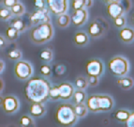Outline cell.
Masks as SVG:
<instances>
[{
	"label": "cell",
	"instance_id": "obj_24",
	"mask_svg": "<svg viewBox=\"0 0 134 127\" xmlns=\"http://www.w3.org/2000/svg\"><path fill=\"white\" fill-rule=\"evenodd\" d=\"M19 123H20V125L23 127L35 126V123H34L33 119L30 116H27V115H24V116L21 117Z\"/></svg>",
	"mask_w": 134,
	"mask_h": 127
},
{
	"label": "cell",
	"instance_id": "obj_26",
	"mask_svg": "<svg viewBox=\"0 0 134 127\" xmlns=\"http://www.w3.org/2000/svg\"><path fill=\"white\" fill-rule=\"evenodd\" d=\"M40 59L45 61V62H50L53 59V52L50 49H44L43 51L40 52Z\"/></svg>",
	"mask_w": 134,
	"mask_h": 127
},
{
	"label": "cell",
	"instance_id": "obj_15",
	"mask_svg": "<svg viewBox=\"0 0 134 127\" xmlns=\"http://www.w3.org/2000/svg\"><path fill=\"white\" fill-rule=\"evenodd\" d=\"M46 113L44 105L42 103H32L29 108V114L30 116L34 118H41Z\"/></svg>",
	"mask_w": 134,
	"mask_h": 127
},
{
	"label": "cell",
	"instance_id": "obj_22",
	"mask_svg": "<svg viewBox=\"0 0 134 127\" xmlns=\"http://www.w3.org/2000/svg\"><path fill=\"white\" fill-rule=\"evenodd\" d=\"M130 113L127 110L120 109L114 113V118H115V120L120 121V123H125L126 120H127V118L130 117Z\"/></svg>",
	"mask_w": 134,
	"mask_h": 127
},
{
	"label": "cell",
	"instance_id": "obj_28",
	"mask_svg": "<svg viewBox=\"0 0 134 127\" xmlns=\"http://www.w3.org/2000/svg\"><path fill=\"white\" fill-rule=\"evenodd\" d=\"M75 84H76V87L78 89H85L88 86L87 79L83 76H78L75 80Z\"/></svg>",
	"mask_w": 134,
	"mask_h": 127
},
{
	"label": "cell",
	"instance_id": "obj_34",
	"mask_svg": "<svg viewBox=\"0 0 134 127\" xmlns=\"http://www.w3.org/2000/svg\"><path fill=\"white\" fill-rule=\"evenodd\" d=\"M40 74H42V75L46 76V77L50 76V75H51V74H52V68L50 67L49 65H47V64L40 66Z\"/></svg>",
	"mask_w": 134,
	"mask_h": 127
},
{
	"label": "cell",
	"instance_id": "obj_8",
	"mask_svg": "<svg viewBox=\"0 0 134 127\" xmlns=\"http://www.w3.org/2000/svg\"><path fill=\"white\" fill-rule=\"evenodd\" d=\"M104 66L99 59H91L85 64V72L87 75H96L99 77L102 74Z\"/></svg>",
	"mask_w": 134,
	"mask_h": 127
},
{
	"label": "cell",
	"instance_id": "obj_25",
	"mask_svg": "<svg viewBox=\"0 0 134 127\" xmlns=\"http://www.w3.org/2000/svg\"><path fill=\"white\" fill-rule=\"evenodd\" d=\"M73 98H74V102L76 103V104L83 103L85 98H86V94L83 92V89H78L77 92H74Z\"/></svg>",
	"mask_w": 134,
	"mask_h": 127
},
{
	"label": "cell",
	"instance_id": "obj_4",
	"mask_svg": "<svg viewBox=\"0 0 134 127\" xmlns=\"http://www.w3.org/2000/svg\"><path fill=\"white\" fill-rule=\"evenodd\" d=\"M86 106L91 112H107L114 107V100L109 95H91L86 100Z\"/></svg>",
	"mask_w": 134,
	"mask_h": 127
},
{
	"label": "cell",
	"instance_id": "obj_45",
	"mask_svg": "<svg viewBox=\"0 0 134 127\" xmlns=\"http://www.w3.org/2000/svg\"><path fill=\"white\" fill-rule=\"evenodd\" d=\"M3 89V83H2V80L0 79V90H2Z\"/></svg>",
	"mask_w": 134,
	"mask_h": 127
},
{
	"label": "cell",
	"instance_id": "obj_43",
	"mask_svg": "<svg viewBox=\"0 0 134 127\" xmlns=\"http://www.w3.org/2000/svg\"><path fill=\"white\" fill-rule=\"evenodd\" d=\"M103 2L105 3H111V2H120V0H102Z\"/></svg>",
	"mask_w": 134,
	"mask_h": 127
},
{
	"label": "cell",
	"instance_id": "obj_9",
	"mask_svg": "<svg viewBox=\"0 0 134 127\" xmlns=\"http://www.w3.org/2000/svg\"><path fill=\"white\" fill-rule=\"evenodd\" d=\"M29 21L32 25H38L41 23L50 22V16L48 13V9H37L33 13L29 16Z\"/></svg>",
	"mask_w": 134,
	"mask_h": 127
},
{
	"label": "cell",
	"instance_id": "obj_36",
	"mask_svg": "<svg viewBox=\"0 0 134 127\" xmlns=\"http://www.w3.org/2000/svg\"><path fill=\"white\" fill-rule=\"evenodd\" d=\"M87 83L88 85L92 86V87H95L98 84V76L96 75H87Z\"/></svg>",
	"mask_w": 134,
	"mask_h": 127
},
{
	"label": "cell",
	"instance_id": "obj_14",
	"mask_svg": "<svg viewBox=\"0 0 134 127\" xmlns=\"http://www.w3.org/2000/svg\"><path fill=\"white\" fill-rule=\"evenodd\" d=\"M58 90H59V96L62 100H69L73 96L74 88L70 83H62V84L57 86Z\"/></svg>",
	"mask_w": 134,
	"mask_h": 127
},
{
	"label": "cell",
	"instance_id": "obj_5",
	"mask_svg": "<svg viewBox=\"0 0 134 127\" xmlns=\"http://www.w3.org/2000/svg\"><path fill=\"white\" fill-rule=\"evenodd\" d=\"M110 73L115 76H124L130 71V64L125 58L120 56L114 57L108 63Z\"/></svg>",
	"mask_w": 134,
	"mask_h": 127
},
{
	"label": "cell",
	"instance_id": "obj_46",
	"mask_svg": "<svg viewBox=\"0 0 134 127\" xmlns=\"http://www.w3.org/2000/svg\"><path fill=\"white\" fill-rule=\"evenodd\" d=\"M131 20H132V23H133V25H134V14H133V15H132Z\"/></svg>",
	"mask_w": 134,
	"mask_h": 127
},
{
	"label": "cell",
	"instance_id": "obj_20",
	"mask_svg": "<svg viewBox=\"0 0 134 127\" xmlns=\"http://www.w3.org/2000/svg\"><path fill=\"white\" fill-rule=\"evenodd\" d=\"M74 109H75V113H76L78 118H83V117H85L87 114V111H88V108H87L86 105H85V103L76 104V105L74 106Z\"/></svg>",
	"mask_w": 134,
	"mask_h": 127
},
{
	"label": "cell",
	"instance_id": "obj_31",
	"mask_svg": "<svg viewBox=\"0 0 134 127\" xmlns=\"http://www.w3.org/2000/svg\"><path fill=\"white\" fill-rule=\"evenodd\" d=\"M8 56L11 60H19L22 58V52L18 49H12L9 51Z\"/></svg>",
	"mask_w": 134,
	"mask_h": 127
},
{
	"label": "cell",
	"instance_id": "obj_40",
	"mask_svg": "<svg viewBox=\"0 0 134 127\" xmlns=\"http://www.w3.org/2000/svg\"><path fill=\"white\" fill-rule=\"evenodd\" d=\"M6 45H7V40H6V39H5L3 36H0V47H1V48H4V47H6Z\"/></svg>",
	"mask_w": 134,
	"mask_h": 127
},
{
	"label": "cell",
	"instance_id": "obj_19",
	"mask_svg": "<svg viewBox=\"0 0 134 127\" xmlns=\"http://www.w3.org/2000/svg\"><path fill=\"white\" fill-rule=\"evenodd\" d=\"M71 22L70 20V16L67 13H62L57 15V19H56V24L59 27L65 28V27H69V23Z\"/></svg>",
	"mask_w": 134,
	"mask_h": 127
},
{
	"label": "cell",
	"instance_id": "obj_6",
	"mask_svg": "<svg viewBox=\"0 0 134 127\" xmlns=\"http://www.w3.org/2000/svg\"><path fill=\"white\" fill-rule=\"evenodd\" d=\"M16 77L20 80H27L33 74V68L31 64L25 60H19L14 67Z\"/></svg>",
	"mask_w": 134,
	"mask_h": 127
},
{
	"label": "cell",
	"instance_id": "obj_47",
	"mask_svg": "<svg viewBox=\"0 0 134 127\" xmlns=\"http://www.w3.org/2000/svg\"><path fill=\"white\" fill-rule=\"evenodd\" d=\"M3 1H4V0H0V4H1V3H3Z\"/></svg>",
	"mask_w": 134,
	"mask_h": 127
},
{
	"label": "cell",
	"instance_id": "obj_16",
	"mask_svg": "<svg viewBox=\"0 0 134 127\" xmlns=\"http://www.w3.org/2000/svg\"><path fill=\"white\" fill-rule=\"evenodd\" d=\"M119 38L125 43H131L134 40V29L130 27H122L118 33Z\"/></svg>",
	"mask_w": 134,
	"mask_h": 127
},
{
	"label": "cell",
	"instance_id": "obj_39",
	"mask_svg": "<svg viewBox=\"0 0 134 127\" xmlns=\"http://www.w3.org/2000/svg\"><path fill=\"white\" fill-rule=\"evenodd\" d=\"M34 4L37 9H43L45 8V0H34Z\"/></svg>",
	"mask_w": 134,
	"mask_h": 127
},
{
	"label": "cell",
	"instance_id": "obj_30",
	"mask_svg": "<svg viewBox=\"0 0 134 127\" xmlns=\"http://www.w3.org/2000/svg\"><path fill=\"white\" fill-rule=\"evenodd\" d=\"M49 98H51L52 100L56 101L58 99H60V96H59V90H58L57 86H54V87H50L49 89Z\"/></svg>",
	"mask_w": 134,
	"mask_h": 127
},
{
	"label": "cell",
	"instance_id": "obj_12",
	"mask_svg": "<svg viewBox=\"0 0 134 127\" xmlns=\"http://www.w3.org/2000/svg\"><path fill=\"white\" fill-rule=\"evenodd\" d=\"M87 19H88V12H87V11L85 8L79 9H74L73 13H72L71 17H70L71 22L76 27H81V26L85 25V23H86Z\"/></svg>",
	"mask_w": 134,
	"mask_h": 127
},
{
	"label": "cell",
	"instance_id": "obj_29",
	"mask_svg": "<svg viewBox=\"0 0 134 127\" xmlns=\"http://www.w3.org/2000/svg\"><path fill=\"white\" fill-rule=\"evenodd\" d=\"M12 16V13H11V11L10 9L9 8H2V9H0V20L2 21H7L8 19Z\"/></svg>",
	"mask_w": 134,
	"mask_h": 127
},
{
	"label": "cell",
	"instance_id": "obj_41",
	"mask_svg": "<svg viewBox=\"0 0 134 127\" xmlns=\"http://www.w3.org/2000/svg\"><path fill=\"white\" fill-rule=\"evenodd\" d=\"M93 6V0H85V8H90Z\"/></svg>",
	"mask_w": 134,
	"mask_h": 127
},
{
	"label": "cell",
	"instance_id": "obj_37",
	"mask_svg": "<svg viewBox=\"0 0 134 127\" xmlns=\"http://www.w3.org/2000/svg\"><path fill=\"white\" fill-rule=\"evenodd\" d=\"M127 127H134V113L130 114V117L125 121Z\"/></svg>",
	"mask_w": 134,
	"mask_h": 127
},
{
	"label": "cell",
	"instance_id": "obj_2",
	"mask_svg": "<svg viewBox=\"0 0 134 127\" xmlns=\"http://www.w3.org/2000/svg\"><path fill=\"white\" fill-rule=\"evenodd\" d=\"M54 36V27L50 22L38 24L31 29L29 37L36 44H42L49 42Z\"/></svg>",
	"mask_w": 134,
	"mask_h": 127
},
{
	"label": "cell",
	"instance_id": "obj_1",
	"mask_svg": "<svg viewBox=\"0 0 134 127\" xmlns=\"http://www.w3.org/2000/svg\"><path fill=\"white\" fill-rule=\"evenodd\" d=\"M50 84L42 77H32L25 83L24 93L31 103H44L49 98Z\"/></svg>",
	"mask_w": 134,
	"mask_h": 127
},
{
	"label": "cell",
	"instance_id": "obj_18",
	"mask_svg": "<svg viewBox=\"0 0 134 127\" xmlns=\"http://www.w3.org/2000/svg\"><path fill=\"white\" fill-rule=\"evenodd\" d=\"M117 84L120 86L121 88L125 90L127 89H130L134 85V81L131 77H129V76H121V78L117 81Z\"/></svg>",
	"mask_w": 134,
	"mask_h": 127
},
{
	"label": "cell",
	"instance_id": "obj_17",
	"mask_svg": "<svg viewBox=\"0 0 134 127\" xmlns=\"http://www.w3.org/2000/svg\"><path fill=\"white\" fill-rule=\"evenodd\" d=\"M88 40H89L88 35L83 31L77 32L74 36V42L79 46H83V45L87 44Z\"/></svg>",
	"mask_w": 134,
	"mask_h": 127
},
{
	"label": "cell",
	"instance_id": "obj_27",
	"mask_svg": "<svg viewBox=\"0 0 134 127\" xmlns=\"http://www.w3.org/2000/svg\"><path fill=\"white\" fill-rule=\"evenodd\" d=\"M6 35H7V38L9 40H15L18 39L19 37V32L16 30L14 27H10L6 30Z\"/></svg>",
	"mask_w": 134,
	"mask_h": 127
},
{
	"label": "cell",
	"instance_id": "obj_7",
	"mask_svg": "<svg viewBox=\"0 0 134 127\" xmlns=\"http://www.w3.org/2000/svg\"><path fill=\"white\" fill-rule=\"evenodd\" d=\"M48 9L54 15L66 13L69 9V0H46Z\"/></svg>",
	"mask_w": 134,
	"mask_h": 127
},
{
	"label": "cell",
	"instance_id": "obj_23",
	"mask_svg": "<svg viewBox=\"0 0 134 127\" xmlns=\"http://www.w3.org/2000/svg\"><path fill=\"white\" fill-rule=\"evenodd\" d=\"M10 11H11V13L12 15H15V16H21L23 14L25 13V6L21 3H16L14 6L10 8Z\"/></svg>",
	"mask_w": 134,
	"mask_h": 127
},
{
	"label": "cell",
	"instance_id": "obj_38",
	"mask_svg": "<svg viewBox=\"0 0 134 127\" xmlns=\"http://www.w3.org/2000/svg\"><path fill=\"white\" fill-rule=\"evenodd\" d=\"M16 3H18V0H4L3 1V5L6 8H9V9H10Z\"/></svg>",
	"mask_w": 134,
	"mask_h": 127
},
{
	"label": "cell",
	"instance_id": "obj_3",
	"mask_svg": "<svg viewBox=\"0 0 134 127\" xmlns=\"http://www.w3.org/2000/svg\"><path fill=\"white\" fill-rule=\"evenodd\" d=\"M54 118L63 126H72L78 120L74 106L70 104H62L59 105L55 110Z\"/></svg>",
	"mask_w": 134,
	"mask_h": 127
},
{
	"label": "cell",
	"instance_id": "obj_13",
	"mask_svg": "<svg viewBox=\"0 0 134 127\" xmlns=\"http://www.w3.org/2000/svg\"><path fill=\"white\" fill-rule=\"evenodd\" d=\"M106 9H107L108 15L110 16V18H112V19H115L118 16L123 15V13L125 12L123 6L121 5L120 2L108 3Z\"/></svg>",
	"mask_w": 134,
	"mask_h": 127
},
{
	"label": "cell",
	"instance_id": "obj_42",
	"mask_svg": "<svg viewBox=\"0 0 134 127\" xmlns=\"http://www.w3.org/2000/svg\"><path fill=\"white\" fill-rule=\"evenodd\" d=\"M4 67H5V65H4V62H3L2 60H0V74L3 72V70H4Z\"/></svg>",
	"mask_w": 134,
	"mask_h": 127
},
{
	"label": "cell",
	"instance_id": "obj_32",
	"mask_svg": "<svg viewBox=\"0 0 134 127\" xmlns=\"http://www.w3.org/2000/svg\"><path fill=\"white\" fill-rule=\"evenodd\" d=\"M114 26H115V27H119V28H122V27H125L126 23H127V21H126V18L124 17L123 15L116 17L115 19H114Z\"/></svg>",
	"mask_w": 134,
	"mask_h": 127
},
{
	"label": "cell",
	"instance_id": "obj_33",
	"mask_svg": "<svg viewBox=\"0 0 134 127\" xmlns=\"http://www.w3.org/2000/svg\"><path fill=\"white\" fill-rule=\"evenodd\" d=\"M85 0H72L71 1V7L74 9H79L85 8Z\"/></svg>",
	"mask_w": 134,
	"mask_h": 127
},
{
	"label": "cell",
	"instance_id": "obj_35",
	"mask_svg": "<svg viewBox=\"0 0 134 127\" xmlns=\"http://www.w3.org/2000/svg\"><path fill=\"white\" fill-rule=\"evenodd\" d=\"M54 73H55L56 75H62V74H65L66 72V66L62 64H57L54 66Z\"/></svg>",
	"mask_w": 134,
	"mask_h": 127
},
{
	"label": "cell",
	"instance_id": "obj_21",
	"mask_svg": "<svg viewBox=\"0 0 134 127\" xmlns=\"http://www.w3.org/2000/svg\"><path fill=\"white\" fill-rule=\"evenodd\" d=\"M11 27H14V28L20 33V32H23L25 30V23L23 21V19H21V18L18 17L12 21V23H11Z\"/></svg>",
	"mask_w": 134,
	"mask_h": 127
},
{
	"label": "cell",
	"instance_id": "obj_11",
	"mask_svg": "<svg viewBox=\"0 0 134 127\" xmlns=\"http://www.w3.org/2000/svg\"><path fill=\"white\" fill-rule=\"evenodd\" d=\"M3 110L5 113L12 114L16 112L19 108V101L13 95H8L4 97L2 104Z\"/></svg>",
	"mask_w": 134,
	"mask_h": 127
},
{
	"label": "cell",
	"instance_id": "obj_44",
	"mask_svg": "<svg viewBox=\"0 0 134 127\" xmlns=\"http://www.w3.org/2000/svg\"><path fill=\"white\" fill-rule=\"evenodd\" d=\"M3 97L2 96H0V106H2V104H3Z\"/></svg>",
	"mask_w": 134,
	"mask_h": 127
},
{
	"label": "cell",
	"instance_id": "obj_10",
	"mask_svg": "<svg viewBox=\"0 0 134 127\" xmlns=\"http://www.w3.org/2000/svg\"><path fill=\"white\" fill-rule=\"evenodd\" d=\"M105 25H107V23L104 22L101 18L96 19L88 27V34H89V36H91L92 38L100 37L104 33V31H105V28H104Z\"/></svg>",
	"mask_w": 134,
	"mask_h": 127
}]
</instances>
